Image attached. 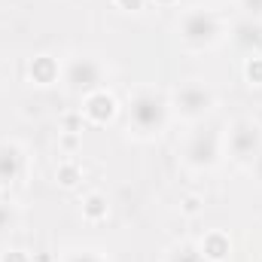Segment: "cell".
<instances>
[{"label":"cell","instance_id":"obj_1","mask_svg":"<svg viewBox=\"0 0 262 262\" xmlns=\"http://www.w3.org/2000/svg\"><path fill=\"white\" fill-rule=\"evenodd\" d=\"M174 37L180 49L186 52H216L229 40V21L223 12L210 3H195L177 12L174 18Z\"/></svg>","mask_w":262,"mask_h":262},{"label":"cell","instance_id":"obj_2","mask_svg":"<svg viewBox=\"0 0 262 262\" xmlns=\"http://www.w3.org/2000/svg\"><path fill=\"white\" fill-rule=\"evenodd\" d=\"M125 116H128V134L134 140H156L174 119L168 95L156 85H137L131 92Z\"/></svg>","mask_w":262,"mask_h":262},{"label":"cell","instance_id":"obj_3","mask_svg":"<svg viewBox=\"0 0 262 262\" xmlns=\"http://www.w3.org/2000/svg\"><path fill=\"white\" fill-rule=\"evenodd\" d=\"M223 159H226L223 156V125L201 122L186 131V137L180 143V165L186 174L207 177L220 168Z\"/></svg>","mask_w":262,"mask_h":262},{"label":"cell","instance_id":"obj_4","mask_svg":"<svg viewBox=\"0 0 262 262\" xmlns=\"http://www.w3.org/2000/svg\"><path fill=\"white\" fill-rule=\"evenodd\" d=\"M168 101H171V116L177 122H186V125H201L207 122L216 107H220V95L210 82L204 79H183L177 82L171 92H168Z\"/></svg>","mask_w":262,"mask_h":262},{"label":"cell","instance_id":"obj_5","mask_svg":"<svg viewBox=\"0 0 262 262\" xmlns=\"http://www.w3.org/2000/svg\"><path fill=\"white\" fill-rule=\"evenodd\" d=\"M107 79H110V67L95 52H70L67 58H61L58 85L70 98H85L89 92L104 89Z\"/></svg>","mask_w":262,"mask_h":262},{"label":"cell","instance_id":"obj_6","mask_svg":"<svg viewBox=\"0 0 262 262\" xmlns=\"http://www.w3.org/2000/svg\"><path fill=\"white\" fill-rule=\"evenodd\" d=\"M262 149V122L253 116H235L223 125V156L241 168L253 162V156Z\"/></svg>","mask_w":262,"mask_h":262},{"label":"cell","instance_id":"obj_7","mask_svg":"<svg viewBox=\"0 0 262 262\" xmlns=\"http://www.w3.org/2000/svg\"><path fill=\"white\" fill-rule=\"evenodd\" d=\"M28 171V149L15 137H0V192H9Z\"/></svg>","mask_w":262,"mask_h":262},{"label":"cell","instance_id":"obj_8","mask_svg":"<svg viewBox=\"0 0 262 262\" xmlns=\"http://www.w3.org/2000/svg\"><path fill=\"white\" fill-rule=\"evenodd\" d=\"M79 104H82L85 122H92V125H110V122H116V116H119V110H122L119 98H116L107 85L89 92L85 98H79Z\"/></svg>","mask_w":262,"mask_h":262},{"label":"cell","instance_id":"obj_9","mask_svg":"<svg viewBox=\"0 0 262 262\" xmlns=\"http://www.w3.org/2000/svg\"><path fill=\"white\" fill-rule=\"evenodd\" d=\"M244 58L250 55H262V21H253V18H235L229 25V40Z\"/></svg>","mask_w":262,"mask_h":262},{"label":"cell","instance_id":"obj_10","mask_svg":"<svg viewBox=\"0 0 262 262\" xmlns=\"http://www.w3.org/2000/svg\"><path fill=\"white\" fill-rule=\"evenodd\" d=\"M28 76L34 85H58V76H61V58L55 55H34L31 64H28Z\"/></svg>","mask_w":262,"mask_h":262},{"label":"cell","instance_id":"obj_11","mask_svg":"<svg viewBox=\"0 0 262 262\" xmlns=\"http://www.w3.org/2000/svg\"><path fill=\"white\" fill-rule=\"evenodd\" d=\"M198 250H201L204 262H229V256H232V241H229V235L223 229H210L198 241Z\"/></svg>","mask_w":262,"mask_h":262},{"label":"cell","instance_id":"obj_12","mask_svg":"<svg viewBox=\"0 0 262 262\" xmlns=\"http://www.w3.org/2000/svg\"><path fill=\"white\" fill-rule=\"evenodd\" d=\"M82 220L85 223H92V226H98V223H104L107 216H110V198L104 195L101 189H92V192H85L82 195Z\"/></svg>","mask_w":262,"mask_h":262},{"label":"cell","instance_id":"obj_13","mask_svg":"<svg viewBox=\"0 0 262 262\" xmlns=\"http://www.w3.org/2000/svg\"><path fill=\"white\" fill-rule=\"evenodd\" d=\"M18 226H21V210H18V204L9 195L0 192V244H6V241L18 232Z\"/></svg>","mask_w":262,"mask_h":262},{"label":"cell","instance_id":"obj_14","mask_svg":"<svg viewBox=\"0 0 262 262\" xmlns=\"http://www.w3.org/2000/svg\"><path fill=\"white\" fill-rule=\"evenodd\" d=\"M55 262H110V256L101 250V247H85V244H73V247H64L58 253Z\"/></svg>","mask_w":262,"mask_h":262},{"label":"cell","instance_id":"obj_15","mask_svg":"<svg viewBox=\"0 0 262 262\" xmlns=\"http://www.w3.org/2000/svg\"><path fill=\"white\" fill-rule=\"evenodd\" d=\"M165 262H204V256L198 250V241H177L168 247Z\"/></svg>","mask_w":262,"mask_h":262},{"label":"cell","instance_id":"obj_16","mask_svg":"<svg viewBox=\"0 0 262 262\" xmlns=\"http://www.w3.org/2000/svg\"><path fill=\"white\" fill-rule=\"evenodd\" d=\"M55 180H58L64 189L76 186V183L82 180V168H79V162H76L73 156H67V159H61V162H58V168H55Z\"/></svg>","mask_w":262,"mask_h":262},{"label":"cell","instance_id":"obj_17","mask_svg":"<svg viewBox=\"0 0 262 262\" xmlns=\"http://www.w3.org/2000/svg\"><path fill=\"white\" fill-rule=\"evenodd\" d=\"M244 79H247L250 85H262V55L244 58Z\"/></svg>","mask_w":262,"mask_h":262},{"label":"cell","instance_id":"obj_18","mask_svg":"<svg viewBox=\"0 0 262 262\" xmlns=\"http://www.w3.org/2000/svg\"><path fill=\"white\" fill-rule=\"evenodd\" d=\"M235 6L241 9V18H253V21H262V0H238Z\"/></svg>","mask_w":262,"mask_h":262},{"label":"cell","instance_id":"obj_19","mask_svg":"<svg viewBox=\"0 0 262 262\" xmlns=\"http://www.w3.org/2000/svg\"><path fill=\"white\" fill-rule=\"evenodd\" d=\"M0 262H31V256L21 247H6V250H0Z\"/></svg>","mask_w":262,"mask_h":262},{"label":"cell","instance_id":"obj_20","mask_svg":"<svg viewBox=\"0 0 262 262\" xmlns=\"http://www.w3.org/2000/svg\"><path fill=\"white\" fill-rule=\"evenodd\" d=\"M247 174H250V180H253V186H259L262 189V149L253 156V162L247 165Z\"/></svg>","mask_w":262,"mask_h":262},{"label":"cell","instance_id":"obj_21","mask_svg":"<svg viewBox=\"0 0 262 262\" xmlns=\"http://www.w3.org/2000/svg\"><path fill=\"white\" fill-rule=\"evenodd\" d=\"M116 3V9H122V12H140L143 6H146V0H113Z\"/></svg>","mask_w":262,"mask_h":262},{"label":"cell","instance_id":"obj_22","mask_svg":"<svg viewBox=\"0 0 262 262\" xmlns=\"http://www.w3.org/2000/svg\"><path fill=\"white\" fill-rule=\"evenodd\" d=\"M183 210H186L189 216H192V213H198V198L189 195V198H186V204H183Z\"/></svg>","mask_w":262,"mask_h":262},{"label":"cell","instance_id":"obj_23","mask_svg":"<svg viewBox=\"0 0 262 262\" xmlns=\"http://www.w3.org/2000/svg\"><path fill=\"white\" fill-rule=\"evenodd\" d=\"M146 3H156V6H180V0H146Z\"/></svg>","mask_w":262,"mask_h":262},{"label":"cell","instance_id":"obj_24","mask_svg":"<svg viewBox=\"0 0 262 262\" xmlns=\"http://www.w3.org/2000/svg\"><path fill=\"white\" fill-rule=\"evenodd\" d=\"M210 6H226V3H238V0H207Z\"/></svg>","mask_w":262,"mask_h":262}]
</instances>
